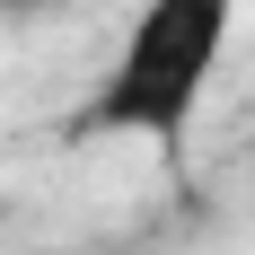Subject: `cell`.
<instances>
[{"label": "cell", "mask_w": 255, "mask_h": 255, "mask_svg": "<svg viewBox=\"0 0 255 255\" xmlns=\"http://www.w3.org/2000/svg\"><path fill=\"white\" fill-rule=\"evenodd\" d=\"M53 0H0V18H44Z\"/></svg>", "instance_id": "cell-2"}, {"label": "cell", "mask_w": 255, "mask_h": 255, "mask_svg": "<svg viewBox=\"0 0 255 255\" xmlns=\"http://www.w3.org/2000/svg\"><path fill=\"white\" fill-rule=\"evenodd\" d=\"M229 18H238V0H141L106 88L79 115V132L176 150L203 88H211V71H220V53H229Z\"/></svg>", "instance_id": "cell-1"}]
</instances>
